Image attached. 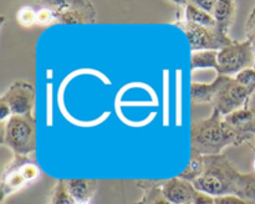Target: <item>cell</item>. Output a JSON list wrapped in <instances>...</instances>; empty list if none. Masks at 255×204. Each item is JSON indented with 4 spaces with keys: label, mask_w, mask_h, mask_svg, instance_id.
Instances as JSON below:
<instances>
[{
    "label": "cell",
    "mask_w": 255,
    "mask_h": 204,
    "mask_svg": "<svg viewBox=\"0 0 255 204\" xmlns=\"http://www.w3.org/2000/svg\"><path fill=\"white\" fill-rule=\"evenodd\" d=\"M234 79L239 82L243 87H246L251 95L255 92V70L254 69H247L244 71L239 72L238 75L234 76Z\"/></svg>",
    "instance_id": "7402d4cb"
},
{
    "label": "cell",
    "mask_w": 255,
    "mask_h": 204,
    "mask_svg": "<svg viewBox=\"0 0 255 204\" xmlns=\"http://www.w3.org/2000/svg\"><path fill=\"white\" fill-rule=\"evenodd\" d=\"M254 152H255V146H253ZM253 167H254V172H255V156H254V161H253Z\"/></svg>",
    "instance_id": "4dcf8cb0"
},
{
    "label": "cell",
    "mask_w": 255,
    "mask_h": 204,
    "mask_svg": "<svg viewBox=\"0 0 255 204\" xmlns=\"http://www.w3.org/2000/svg\"><path fill=\"white\" fill-rule=\"evenodd\" d=\"M192 204H216V198L202 192H197Z\"/></svg>",
    "instance_id": "d4e9b609"
},
{
    "label": "cell",
    "mask_w": 255,
    "mask_h": 204,
    "mask_svg": "<svg viewBox=\"0 0 255 204\" xmlns=\"http://www.w3.org/2000/svg\"><path fill=\"white\" fill-rule=\"evenodd\" d=\"M184 20L203 26H216L213 15L202 10L193 1H187L184 5Z\"/></svg>",
    "instance_id": "2e32d148"
},
{
    "label": "cell",
    "mask_w": 255,
    "mask_h": 204,
    "mask_svg": "<svg viewBox=\"0 0 255 204\" xmlns=\"http://www.w3.org/2000/svg\"><path fill=\"white\" fill-rule=\"evenodd\" d=\"M224 122L233 133L234 139H236V146L248 142L253 137L255 116L248 107H244V108L238 109V111L226 116Z\"/></svg>",
    "instance_id": "30bf717a"
},
{
    "label": "cell",
    "mask_w": 255,
    "mask_h": 204,
    "mask_svg": "<svg viewBox=\"0 0 255 204\" xmlns=\"http://www.w3.org/2000/svg\"><path fill=\"white\" fill-rule=\"evenodd\" d=\"M81 204H90V203H81Z\"/></svg>",
    "instance_id": "d6a6232c"
},
{
    "label": "cell",
    "mask_w": 255,
    "mask_h": 204,
    "mask_svg": "<svg viewBox=\"0 0 255 204\" xmlns=\"http://www.w3.org/2000/svg\"><path fill=\"white\" fill-rule=\"evenodd\" d=\"M251 96V92L242 86L234 77L223 76L221 87L217 91L211 104L214 111L226 117L247 107Z\"/></svg>",
    "instance_id": "52a82bcc"
},
{
    "label": "cell",
    "mask_w": 255,
    "mask_h": 204,
    "mask_svg": "<svg viewBox=\"0 0 255 204\" xmlns=\"http://www.w3.org/2000/svg\"><path fill=\"white\" fill-rule=\"evenodd\" d=\"M56 16L52 9L49 6H42L36 10V24L37 25H49L50 22L55 21Z\"/></svg>",
    "instance_id": "603a6c76"
},
{
    "label": "cell",
    "mask_w": 255,
    "mask_h": 204,
    "mask_svg": "<svg viewBox=\"0 0 255 204\" xmlns=\"http://www.w3.org/2000/svg\"><path fill=\"white\" fill-rule=\"evenodd\" d=\"M218 67V51L214 50H201L191 52V70L214 69Z\"/></svg>",
    "instance_id": "9a60e30c"
},
{
    "label": "cell",
    "mask_w": 255,
    "mask_h": 204,
    "mask_svg": "<svg viewBox=\"0 0 255 204\" xmlns=\"http://www.w3.org/2000/svg\"><path fill=\"white\" fill-rule=\"evenodd\" d=\"M76 202L71 198L66 188L65 181H57L49 196L47 204H74Z\"/></svg>",
    "instance_id": "ffe728a7"
},
{
    "label": "cell",
    "mask_w": 255,
    "mask_h": 204,
    "mask_svg": "<svg viewBox=\"0 0 255 204\" xmlns=\"http://www.w3.org/2000/svg\"><path fill=\"white\" fill-rule=\"evenodd\" d=\"M228 146H236V139L224 117L217 111L213 109L207 118L192 122L191 154L217 156Z\"/></svg>",
    "instance_id": "6da1fadb"
},
{
    "label": "cell",
    "mask_w": 255,
    "mask_h": 204,
    "mask_svg": "<svg viewBox=\"0 0 255 204\" xmlns=\"http://www.w3.org/2000/svg\"><path fill=\"white\" fill-rule=\"evenodd\" d=\"M65 183L67 192L77 204L89 203L96 193L97 182L94 179H67Z\"/></svg>",
    "instance_id": "7c38bea8"
},
{
    "label": "cell",
    "mask_w": 255,
    "mask_h": 204,
    "mask_svg": "<svg viewBox=\"0 0 255 204\" xmlns=\"http://www.w3.org/2000/svg\"><path fill=\"white\" fill-rule=\"evenodd\" d=\"M193 2L197 5V6L201 7L202 10L209 12V14L213 12L214 6H216V1H214V0H201V1H193Z\"/></svg>",
    "instance_id": "484cf974"
},
{
    "label": "cell",
    "mask_w": 255,
    "mask_h": 204,
    "mask_svg": "<svg viewBox=\"0 0 255 204\" xmlns=\"http://www.w3.org/2000/svg\"><path fill=\"white\" fill-rule=\"evenodd\" d=\"M253 27H255V2H254V6H253V10H252V12L249 14L248 16V20H247V24H246V31H251Z\"/></svg>",
    "instance_id": "83f0119b"
},
{
    "label": "cell",
    "mask_w": 255,
    "mask_h": 204,
    "mask_svg": "<svg viewBox=\"0 0 255 204\" xmlns=\"http://www.w3.org/2000/svg\"><path fill=\"white\" fill-rule=\"evenodd\" d=\"M176 25L186 34L191 51H201V50L219 51L234 42V40L231 39L228 34H224L217 26H203V25L188 22L184 19L176 22Z\"/></svg>",
    "instance_id": "5b68a950"
},
{
    "label": "cell",
    "mask_w": 255,
    "mask_h": 204,
    "mask_svg": "<svg viewBox=\"0 0 255 204\" xmlns=\"http://www.w3.org/2000/svg\"><path fill=\"white\" fill-rule=\"evenodd\" d=\"M234 196L255 204V172L239 174Z\"/></svg>",
    "instance_id": "e0dca14e"
},
{
    "label": "cell",
    "mask_w": 255,
    "mask_h": 204,
    "mask_svg": "<svg viewBox=\"0 0 255 204\" xmlns=\"http://www.w3.org/2000/svg\"><path fill=\"white\" fill-rule=\"evenodd\" d=\"M253 136H255V128L253 129Z\"/></svg>",
    "instance_id": "1f68e13d"
},
{
    "label": "cell",
    "mask_w": 255,
    "mask_h": 204,
    "mask_svg": "<svg viewBox=\"0 0 255 204\" xmlns=\"http://www.w3.org/2000/svg\"><path fill=\"white\" fill-rule=\"evenodd\" d=\"M254 65L255 54L249 40L234 41L218 51V75L234 77L244 70L253 69Z\"/></svg>",
    "instance_id": "8992f818"
},
{
    "label": "cell",
    "mask_w": 255,
    "mask_h": 204,
    "mask_svg": "<svg viewBox=\"0 0 255 204\" xmlns=\"http://www.w3.org/2000/svg\"><path fill=\"white\" fill-rule=\"evenodd\" d=\"M223 80V75H218L212 84H201L192 82L191 84V101L193 104L212 103L217 91L219 90Z\"/></svg>",
    "instance_id": "5bb4252c"
},
{
    "label": "cell",
    "mask_w": 255,
    "mask_h": 204,
    "mask_svg": "<svg viewBox=\"0 0 255 204\" xmlns=\"http://www.w3.org/2000/svg\"><path fill=\"white\" fill-rule=\"evenodd\" d=\"M253 69H254V70H255V65H254V67H253Z\"/></svg>",
    "instance_id": "836d02e7"
},
{
    "label": "cell",
    "mask_w": 255,
    "mask_h": 204,
    "mask_svg": "<svg viewBox=\"0 0 255 204\" xmlns=\"http://www.w3.org/2000/svg\"><path fill=\"white\" fill-rule=\"evenodd\" d=\"M2 144L15 156H29L36 148V123L31 114L10 117L2 133Z\"/></svg>",
    "instance_id": "3957f363"
},
{
    "label": "cell",
    "mask_w": 255,
    "mask_h": 204,
    "mask_svg": "<svg viewBox=\"0 0 255 204\" xmlns=\"http://www.w3.org/2000/svg\"><path fill=\"white\" fill-rule=\"evenodd\" d=\"M216 204H252L237 196H224L216 198Z\"/></svg>",
    "instance_id": "cb8c5ba5"
},
{
    "label": "cell",
    "mask_w": 255,
    "mask_h": 204,
    "mask_svg": "<svg viewBox=\"0 0 255 204\" xmlns=\"http://www.w3.org/2000/svg\"><path fill=\"white\" fill-rule=\"evenodd\" d=\"M16 20L21 26H32V25L36 24V10L31 6L20 7L16 14Z\"/></svg>",
    "instance_id": "44dd1931"
},
{
    "label": "cell",
    "mask_w": 255,
    "mask_h": 204,
    "mask_svg": "<svg viewBox=\"0 0 255 204\" xmlns=\"http://www.w3.org/2000/svg\"><path fill=\"white\" fill-rule=\"evenodd\" d=\"M55 12L57 22L62 24H86L96 16L92 1H46L42 2Z\"/></svg>",
    "instance_id": "ba28073f"
},
{
    "label": "cell",
    "mask_w": 255,
    "mask_h": 204,
    "mask_svg": "<svg viewBox=\"0 0 255 204\" xmlns=\"http://www.w3.org/2000/svg\"><path fill=\"white\" fill-rule=\"evenodd\" d=\"M40 176V169L35 162L27 157L15 156L14 161L10 162L2 171L1 176V202L27 184L36 181Z\"/></svg>",
    "instance_id": "277c9868"
},
{
    "label": "cell",
    "mask_w": 255,
    "mask_h": 204,
    "mask_svg": "<svg viewBox=\"0 0 255 204\" xmlns=\"http://www.w3.org/2000/svg\"><path fill=\"white\" fill-rule=\"evenodd\" d=\"M247 37H248V40L251 41L252 46H253V50H254V54H255V27H253L251 31L247 32Z\"/></svg>",
    "instance_id": "f1b7e54d"
},
{
    "label": "cell",
    "mask_w": 255,
    "mask_h": 204,
    "mask_svg": "<svg viewBox=\"0 0 255 204\" xmlns=\"http://www.w3.org/2000/svg\"><path fill=\"white\" fill-rule=\"evenodd\" d=\"M138 186L143 189L144 194L137 204H172L162 194L161 183L141 182V183H138Z\"/></svg>",
    "instance_id": "ac0fdd59"
},
{
    "label": "cell",
    "mask_w": 255,
    "mask_h": 204,
    "mask_svg": "<svg viewBox=\"0 0 255 204\" xmlns=\"http://www.w3.org/2000/svg\"><path fill=\"white\" fill-rule=\"evenodd\" d=\"M187 204H192V203H187Z\"/></svg>",
    "instance_id": "e575fe53"
},
{
    "label": "cell",
    "mask_w": 255,
    "mask_h": 204,
    "mask_svg": "<svg viewBox=\"0 0 255 204\" xmlns=\"http://www.w3.org/2000/svg\"><path fill=\"white\" fill-rule=\"evenodd\" d=\"M247 107H248V108L251 109L252 112H253V114L255 116V92H254L253 95H252L251 99H249L248 104H247Z\"/></svg>",
    "instance_id": "f546056e"
},
{
    "label": "cell",
    "mask_w": 255,
    "mask_h": 204,
    "mask_svg": "<svg viewBox=\"0 0 255 204\" xmlns=\"http://www.w3.org/2000/svg\"><path fill=\"white\" fill-rule=\"evenodd\" d=\"M161 191L164 198L172 204H187L192 203L197 189L194 188L193 183L179 177L168 179L161 183Z\"/></svg>",
    "instance_id": "8fae6325"
},
{
    "label": "cell",
    "mask_w": 255,
    "mask_h": 204,
    "mask_svg": "<svg viewBox=\"0 0 255 204\" xmlns=\"http://www.w3.org/2000/svg\"><path fill=\"white\" fill-rule=\"evenodd\" d=\"M203 157V174L196 182H193L197 192H202L214 198L234 196L237 181L241 172L229 162L224 154Z\"/></svg>",
    "instance_id": "7a4b0ae2"
},
{
    "label": "cell",
    "mask_w": 255,
    "mask_h": 204,
    "mask_svg": "<svg viewBox=\"0 0 255 204\" xmlns=\"http://www.w3.org/2000/svg\"><path fill=\"white\" fill-rule=\"evenodd\" d=\"M11 111H10V107L7 106L6 102L1 101L0 100V119L5 121V119H9L11 117Z\"/></svg>",
    "instance_id": "4316f807"
},
{
    "label": "cell",
    "mask_w": 255,
    "mask_h": 204,
    "mask_svg": "<svg viewBox=\"0 0 255 204\" xmlns=\"http://www.w3.org/2000/svg\"><path fill=\"white\" fill-rule=\"evenodd\" d=\"M204 171V157L198 154H191V159L187 166V168L179 174V178L188 181L191 183L196 182L199 177L203 174Z\"/></svg>",
    "instance_id": "d6986e66"
},
{
    "label": "cell",
    "mask_w": 255,
    "mask_h": 204,
    "mask_svg": "<svg viewBox=\"0 0 255 204\" xmlns=\"http://www.w3.org/2000/svg\"><path fill=\"white\" fill-rule=\"evenodd\" d=\"M237 12V2L234 0H217L213 15L216 20V26L224 34H228L232 24L234 21Z\"/></svg>",
    "instance_id": "4fadbf2b"
},
{
    "label": "cell",
    "mask_w": 255,
    "mask_h": 204,
    "mask_svg": "<svg viewBox=\"0 0 255 204\" xmlns=\"http://www.w3.org/2000/svg\"><path fill=\"white\" fill-rule=\"evenodd\" d=\"M1 101L6 102L11 114H31L35 103V87L27 81H15L2 94Z\"/></svg>",
    "instance_id": "9c48e42d"
}]
</instances>
